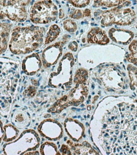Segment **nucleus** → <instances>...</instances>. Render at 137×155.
I'll use <instances>...</instances> for the list:
<instances>
[{"instance_id":"nucleus-1","label":"nucleus","mask_w":137,"mask_h":155,"mask_svg":"<svg viewBox=\"0 0 137 155\" xmlns=\"http://www.w3.org/2000/svg\"><path fill=\"white\" fill-rule=\"evenodd\" d=\"M93 141L103 155H137V104L109 97L98 106L91 124Z\"/></svg>"},{"instance_id":"nucleus-2","label":"nucleus","mask_w":137,"mask_h":155,"mask_svg":"<svg viewBox=\"0 0 137 155\" xmlns=\"http://www.w3.org/2000/svg\"><path fill=\"white\" fill-rule=\"evenodd\" d=\"M44 29L32 26L14 29L9 42V48L15 54H29L40 47L43 42Z\"/></svg>"},{"instance_id":"nucleus-3","label":"nucleus","mask_w":137,"mask_h":155,"mask_svg":"<svg viewBox=\"0 0 137 155\" xmlns=\"http://www.w3.org/2000/svg\"><path fill=\"white\" fill-rule=\"evenodd\" d=\"M87 79L86 71L82 69L78 70L74 78L76 87L68 95L64 96L52 106L49 111L53 113H58L70 106H78L83 102L86 99L88 94Z\"/></svg>"},{"instance_id":"nucleus-4","label":"nucleus","mask_w":137,"mask_h":155,"mask_svg":"<svg viewBox=\"0 0 137 155\" xmlns=\"http://www.w3.org/2000/svg\"><path fill=\"white\" fill-rule=\"evenodd\" d=\"M40 145V136L31 129L23 132L16 140L5 144L3 151L5 155H24L28 152L36 151Z\"/></svg>"},{"instance_id":"nucleus-5","label":"nucleus","mask_w":137,"mask_h":155,"mask_svg":"<svg viewBox=\"0 0 137 155\" xmlns=\"http://www.w3.org/2000/svg\"><path fill=\"white\" fill-rule=\"evenodd\" d=\"M100 17L101 23L105 26L113 24L127 25L132 24L136 18L135 12L130 8H114L110 10L100 12L97 17Z\"/></svg>"},{"instance_id":"nucleus-6","label":"nucleus","mask_w":137,"mask_h":155,"mask_svg":"<svg viewBox=\"0 0 137 155\" xmlns=\"http://www.w3.org/2000/svg\"><path fill=\"white\" fill-rule=\"evenodd\" d=\"M57 6L51 1L35 3L30 10V19L34 24H44L55 21L57 16Z\"/></svg>"},{"instance_id":"nucleus-7","label":"nucleus","mask_w":137,"mask_h":155,"mask_svg":"<svg viewBox=\"0 0 137 155\" xmlns=\"http://www.w3.org/2000/svg\"><path fill=\"white\" fill-rule=\"evenodd\" d=\"M29 3V1H6L5 7L6 17L13 21H25L28 17V12L25 7Z\"/></svg>"},{"instance_id":"nucleus-8","label":"nucleus","mask_w":137,"mask_h":155,"mask_svg":"<svg viewBox=\"0 0 137 155\" xmlns=\"http://www.w3.org/2000/svg\"><path fill=\"white\" fill-rule=\"evenodd\" d=\"M41 136L50 140H58L63 135V128L59 122L52 119L43 121L38 127Z\"/></svg>"},{"instance_id":"nucleus-9","label":"nucleus","mask_w":137,"mask_h":155,"mask_svg":"<svg viewBox=\"0 0 137 155\" xmlns=\"http://www.w3.org/2000/svg\"><path fill=\"white\" fill-rule=\"evenodd\" d=\"M100 80L107 89L111 90H119L123 88L125 81L122 76L119 73L117 69L109 68L105 74H100Z\"/></svg>"},{"instance_id":"nucleus-10","label":"nucleus","mask_w":137,"mask_h":155,"mask_svg":"<svg viewBox=\"0 0 137 155\" xmlns=\"http://www.w3.org/2000/svg\"><path fill=\"white\" fill-rule=\"evenodd\" d=\"M66 131L72 141L79 143L84 134V127L80 121L77 120L67 118L64 122Z\"/></svg>"},{"instance_id":"nucleus-11","label":"nucleus","mask_w":137,"mask_h":155,"mask_svg":"<svg viewBox=\"0 0 137 155\" xmlns=\"http://www.w3.org/2000/svg\"><path fill=\"white\" fill-rule=\"evenodd\" d=\"M61 43L51 45L43 51V61L45 67H50L55 64L62 54Z\"/></svg>"},{"instance_id":"nucleus-12","label":"nucleus","mask_w":137,"mask_h":155,"mask_svg":"<svg viewBox=\"0 0 137 155\" xmlns=\"http://www.w3.org/2000/svg\"><path fill=\"white\" fill-rule=\"evenodd\" d=\"M67 144L69 146L73 155H100L99 153L87 141L79 143L69 140Z\"/></svg>"},{"instance_id":"nucleus-13","label":"nucleus","mask_w":137,"mask_h":155,"mask_svg":"<svg viewBox=\"0 0 137 155\" xmlns=\"http://www.w3.org/2000/svg\"><path fill=\"white\" fill-rule=\"evenodd\" d=\"M41 62L38 54H32L23 62V69L27 74H34L40 69Z\"/></svg>"},{"instance_id":"nucleus-14","label":"nucleus","mask_w":137,"mask_h":155,"mask_svg":"<svg viewBox=\"0 0 137 155\" xmlns=\"http://www.w3.org/2000/svg\"><path fill=\"white\" fill-rule=\"evenodd\" d=\"M109 35L113 40L121 44H127L131 41L133 37V34L132 32L125 30L112 29L109 31Z\"/></svg>"},{"instance_id":"nucleus-15","label":"nucleus","mask_w":137,"mask_h":155,"mask_svg":"<svg viewBox=\"0 0 137 155\" xmlns=\"http://www.w3.org/2000/svg\"><path fill=\"white\" fill-rule=\"evenodd\" d=\"M88 42L90 43L106 44L109 42L105 31L100 28H93L88 35Z\"/></svg>"},{"instance_id":"nucleus-16","label":"nucleus","mask_w":137,"mask_h":155,"mask_svg":"<svg viewBox=\"0 0 137 155\" xmlns=\"http://www.w3.org/2000/svg\"><path fill=\"white\" fill-rule=\"evenodd\" d=\"M11 25L0 23V54H3L8 47Z\"/></svg>"},{"instance_id":"nucleus-17","label":"nucleus","mask_w":137,"mask_h":155,"mask_svg":"<svg viewBox=\"0 0 137 155\" xmlns=\"http://www.w3.org/2000/svg\"><path fill=\"white\" fill-rule=\"evenodd\" d=\"M4 137L3 140L6 143H11V142L16 140L19 137V130L11 124H7L3 127Z\"/></svg>"},{"instance_id":"nucleus-18","label":"nucleus","mask_w":137,"mask_h":155,"mask_svg":"<svg viewBox=\"0 0 137 155\" xmlns=\"http://www.w3.org/2000/svg\"><path fill=\"white\" fill-rule=\"evenodd\" d=\"M40 155H62L55 144L51 142H44L40 146Z\"/></svg>"},{"instance_id":"nucleus-19","label":"nucleus","mask_w":137,"mask_h":155,"mask_svg":"<svg viewBox=\"0 0 137 155\" xmlns=\"http://www.w3.org/2000/svg\"><path fill=\"white\" fill-rule=\"evenodd\" d=\"M60 33V29L57 25H53L50 27L48 33L45 38V44H48L53 41L58 36Z\"/></svg>"},{"instance_id":"nucleus-20","label":"nucleus","mask_w":137,"mask_h":155,"mask_svg":"<svg viewBox=\"0 0 137 155\" xmlns=\"http://www.w3.org/2000/svg\"><path fill=\"white\" fill-rule=\"evenodd\" d=\"M129 49L131 54L128 55L127 60L137 66V41H133L129 45Z\"/></svg>"},{"instance_id":"nucleus-21","label":"nucleus","mask_w":137,"mask_h":155,"mask_svg":"<svg viewBox=\"0 0 137 155\" xmlns=\"http://www.w3.org/2000/svg\"><path fill=\"white\" fill-rule=\"evenodd\" d=\"M14 122L18 127H24L27 124V115L21 111L17 112L14 117Z\"/></svg>"},{"instance_id":"nucleus-22","label":"nucleus","mask_w":137,"mask_h":155,"mask_svg":"<svg viewBox=\"0 0 137 155\" xmlns=\"http://www.w3.org/2000/svg\"><path fill=\"white\" fill-rule=\"evenodd\" d=\"M128 71L129 76L131 81V85L133 86V88H136V93H137V68L133 67L131 65L128 66Z\"/></svg>"},{"instance_id":"nucleus-23","label":"nucleus","mask_w":137,"mask_h":155,"mask_svg":"<svg viewBox=\"0 0 137 155\" xmlns=\"http://www.w3.org/2000/svg\"><path fill=\"white\" fill-rule=\"evenodd\" d=\"M95 5L96 6H103L106 7H113V6H119L123 4L125 2L123 1H99L95 2Z\"/></svg>"},{"instance_id":"nucleus-24","label":"nucleus","mask_w":137,"mask_h":155,"mask_svg":"<svg viewBox=\"0 0 137 155\" xmlns=\"http://www.w3.org/2000/svg\"><path fill=\"white\" fill-rule=\"evenodd\" d=\"M90 10L88 9H86L84 11H81L80 10H74L70 14V17L73 18H80L85 16H89L90 15Z\"/></svg>"},{"instance_id":"nucleus-25","label":"nucleus","mask_w":137,"mask_h":155,"mask_svg":"<svg viewBox=\"0 0 137 155\" xmlns=\"http://www.w3.org/2000/svg\"><path fill=\"white\" fill-rule=\"evenodd\" d=\"M64 28L69 32H74L77 29V25L76 22L72 20H66L64 22Z\"/></svg>"},{"instance_id":"nucleus-26","label":"nucleus","mask_w":137,"mask_h":155,"mask_svg":"<svg viewBox=\"0 0 137 155\" xmlns=\"http://www.w3.org/2000/svg\"><path fill=\"white\" fill-rule=\"evenodd\" d=\"M60 151L62 155H73L69 146L67 144H62L60 147Z\"/></svg>"},{"instance_id":"nucleus-27","label":"nucleus","mask_w":137,"mask_h":155,"mask_svg":"<svg viewBox=\"0 0 137 155\" xmlns=\"http://www.w3.org/2000/svg\"><path fill=\"white\" fill-rule=\"evenodd\" d=\"M74 6L77 8H83L86 6L90 2V1H71L70 2Z\"/></svg>"},{"instance_id":"nucleus-28","label":"nucleus","mask_w":137,"mask_h":155,"mask_svg":"<svg viewBox=\"0 0 137 155\" xmlns=\"http://www.w3.org/2000/svg\"><path fill=\"white\" fill-rule=\"evenodd\" d=\"M6 1H0V20L3 19L6 17L5 7Z\"/></svg>"},{"instance_id":"nucleus-29","label":"nucleus","mask_w":137,"mask_h":155,"mask_svg":"<svg viewBox=\"0 0 137 155\" xmlns=\"http://www.w3.org/2000/svg\"><path fill=\"white\" fill-rule=\"evenodd\" d=\"M4 137V130H3V127L2 121H0V143L3 139Z\"/></svg>"},{"instance_id":"nucleus-30","label":"nucleus","mask_w":137,"mask_h":155,"mask_svg":"<svg viewBox=\"0 0 137 155\" xmlns=\"http://www.w3.org/2000/svg\"><path fill=\"white\" fill-rule=\"evenodd\" d=\"M70 49H71L73 51H76V49H77V45L76 44V42H73V43H71L70 45H69V47Z\"/></svg>"},{"instance_id":"nucleus-31","label":"nucleus","mask_w":137,"mask_h":155,"mask_svg":"<svg viewBox=\"0 0 137 155\" xmlns=\"http://www.w3.org/2000/svg\"><path fill=\"white\" fill-rule=\"evenodd\" d=\"M24 155H40V151H31V152H28L27 153L24 154Z\"/></svg>"},{"instance_id":"nucleus-32","label":"nucleus","mask_w":137,"mask_h":155,"mask_svg":"<svg viewBox=\"0 0 137 155\" xmlns=\"http://www.w3.org/2000/svg\"><path fill=\"white\" fill-rule=\"evenodd\" d=\"M1 155H5V154H1Z\"/></svg>"}]
</instances>
